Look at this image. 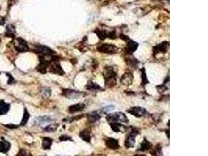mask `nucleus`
<instances>
[{"mask_svg": "<svg viewBox=\"0 0 208 156\" xmlns=\"http://www.w3.org/2000/svg\"><path fill=\"white\" fill-rule=\"evenodd\" d=\"M138 133H139L138 130H137L136 128L132 129L131 132L129 133L128 136L126 137L125 141V146L127 148H134L136 143V136H137V135L138 134Z\"/></svg>", "mask_w": 208, "mask_h": 156, "instance_id": "7ed1b4c3", "label": "nucleus"}, {"mask_svg": "<svg viewBox=\"0 0 208 156\" xmlns=\"http://www.w3.org/2000/svg\"><path fill=\"white\" fill-rule=\"evenodd\" d=\"M141 77H142V84H146L148 83V80H147V78H146V73H145V70L143 68L142 69Z\"/></svg>", "mask_w": 208, "mask_h": 156, "instance_id": "c756f323", "label": "nucleus"}, {"mask_svg": "<svg viewBox=\"0 0 208 156\" xmlns=\"http://www.w3.org/2000/svg\"><path fill=\"white\" fill-rule=\"evenodd\" d=\"M108 122L109 123H128L129 119L126 115L122 112H116V113L108 114L106 117Z\"/></svg>", "mask_w": 208, "mask_h": 156, "instance_id": "f03ea898", "label": "nucleus"}, {"mask_svg": "<svg viewBox=\"0 0 208 156\" xmlns=\"http://www.w3.org/2000/svg\"><path fill=\"white\" fill-rule=\"evenodd\" d=\"M100 118H101V115L96 112H93L88 115V120L91 123L97 122V121L99 120Z\"/></svg>", "mask_w": 208, "mask_h": 156, "instance_id": "5701e85b", "label": "nucleus"}, {"mask_svg": "<svg viewBox=\"0 0 208 156\" xmlns=\"http://www.w3.org/2000/svg\"><path fill=\"white\" fill-rule=\"evenodd\" d=\"M10 108V105L5 102L3 100H0V115H5L9 112Z\"/></svg>", "mask_w": 208, "mask_h": 156, "instance_id": "dca6fc26", "label": "nucleus"}, {"mask_svg": "<svg viewBox=\"0 0 208 156\" xmlns=\"http://www.w3.org/2000/svg\"><path fill=\"white\" fill-rule=\"evenodd\" d=\"M108 37H109L110 38H116V32H115V31H112V32L109 33V34L108 35Z\"/></svg>", "mask_w": 208, "mask_h": 156, "instance_id": "72a5a7b5", "label": "nucleus"}, {"mask_svg": "<svg viewBox=\"0 0 208 156\" xmlns=\"http://www.w3.org/2000/svg\"><path fill=\"white\" fill-rule=\"evenodd\" d=\"M98 50L100 52L105 54H115L118 52V48L114 45L102 44L98 47Z\"/></svg>", "mask_w": 208, "mask_h": 156, "instance_id": "39448f33", "label": "nucleus"}, {"mask_svg": "<svg viewBox=\"0 0 208 156\" xmlns=\"http://www.w3.org/2000/svg\"><path fill=\"white\" fill-rule=\"evenodd\" d=\"M0 9H1V6H0Z\"/></svg>", "mask_w": 208, "mask_h": 156, "instance_id": "ea45409f", "label": "nucleus"}, {"mask_svg": "<svg viewBox=\"0 0 208 156\" xmlns=\"http://www.w3.org/2000/svg\"><path fill=\"white\" fill-rule=\"evenodd\" d=\"M103 75H104L106 84L113 85L116 84V70H115L114 67H106L105 68H104V72H103Z\"/></svg>", "mask_w": 208, "mask_h": 156, "instance_id": "f257e3e1", "label": "nucleus"}, {"mask_svg": "<svg viewBox=\"0 0 208 156\" xmlns=\"http://www.w3.org/2000/svg\"><path fill=\"white\" fill-rule=\"evenodd\" d=\"M52 140L49 137H44L42 140V148L45 150L50 149L51 146H52Z\"/></svg>", "mask_w": 208, "mask_h": 156, "instance_id": "b1692460", "label": "nucleus"}, {"mask_svg": "<svg viewBox=\"0 0 208 156\" xmlns=\"http://www.w3.org/2000/svg\"><path fill=\"white\" fill-rule=\"evenodd\" d=\"M16 35V29L13 24H9L6 28V36L9 37H14Z\"/></svg>", "mask_w": 208, "mask_h": 156, "instance_id": "aec40b11", "label": "nucleus"}, {"mask_svg": "<svg viewBox=\"0 0 208 156\" xmlns=\"http://www.w3.org/2000/svg\"><path fill=\"white\" fill-rule=\"evenodd\" d=\"M115 109V107L113 106H106V107L103 108V109H101V112H103V113H108V112H111V111H112L113 109Z\"/></svg>", "mask_w": 208, "mask_h": 156, "instance_id": "7c9ffc66", "label": "nucleus"}, {"mask_svg": "<svg viewBox=\"0 0 208 156\" xmlns=\"http://www.w3.org/2000/svg\"><path fill=\"white\" fill-rule=\"evenodd\" d=\"M16 1H17V0H9V2H8V3H9V8H10V7L12 5H13V4H14L15 2H16Z\"/></svg>", "mask_w": 208, "mask_h": 156, "instance_id": "f704fd0d", "label": "nucleus"}, {"mask_svg": "<svg viewBox=\"0 0 208 156\" xmlns=\"http://www.w3.org/2000/svg\"><path fill=\"white\" fill-rule=\"evenodd\" d=\"M59 140H60L61 141H72L73 139H72L70 136H67V135H62V136H61L60 137H59Z\"/></svg>", "mask_w": 208, "mask_h": 156, "instance_id": "473e14b6", "label": "nucleus"}, {"mask_svg": "<svg viewBox=\"0 0 208 156\" xmlns=\"http://www.w3.org/2000/svg\"><path fill=\"white\" fill-rule=\"evenodd\" d=\"M0 43H1V39H0Z\"/></svg>", "mask_w": 208, "mask_h": 156, "instance_id": "58836bf2", "label": "nucleus"}, {"mask_svg": "<svg viewBox=\"0 0 208 156\" xmlns=\"http://www.w3.org/2000/svg\"><path fill=\"white\" fill-rule=\"evenodd\" d=\"M51 120H52V119H51L50 116H49V115H44V116L37 117V119H35V123L37 124H38V125L41 126L45 124H48Z\"/></svg>", "mask_w": 208, "mask_h": 156, "instance_id": "a211bd4d", "label": "nucleus"}, {"mask_svg": "<svg viewBox=\"0 0 208 156\" xmlns=\"http://www.w3.org/2000/svg\"><path fill=\"white\" fill-rule=\"evenodd\" d=\"M85 108V105L83 103H78V104H75L69 107V112L70 113H75V112H80L82 111Z\"/></svg>", "mask_w": 208, "mask_h": 156, "instance_id": "2eb2a0df", "label": "nucleus"}, {"mask_svg": "<svg viewBox=\"0 0 208 156\" xmlns=\"http://www.w3.org/2000/svg\"><path fill=\"white\" fill-rule=\"evenodd\" d=\"M11 145L8 141H0V152L2 153H6L10 150Z\"/></svg>", "mask_w": 208, "mask_h": 156, "instance_id": "f3484780", "label": "nucleus"}, {"mask_svg": "<svg viewBox=\"0 0 208 156\" xmlns=\"http://www.w3.org/2000/svg\"><path fill=\"white\" fill-rule=\"evenodd\" d=\"M151 153L153 156H163L162 148H161V145H157Z\"/></svg>", "mask_w": 208, "mask_h": 156, "instance_id": "4be33fe9", "label": "nucleus"}, {"mask_svg": "<svg viewBox=\"0 0 208 156\" xmlns=\"http://www.w3.org/2000/svg\"><path fill=\"white\" fill-rule=\"evenodd\" d=\"M14 47L18 52H25L29 51V46L28 43L20 37L15 39Z\"/></svg>", "mask_w": 208, "mask_h": 156, "instance_id": "20e7f679", "label": "nucleus"}, {"mask_svg": "<svg viewBox=\"0 0 208 156\" xmlns=\"http://www.w3.org/2000/svg\"><path fill=\"white\" fill-rule=\"evenodd\" d=\"M151 148V145L146 138H144V140L143 141L141 144H140V148H138V151H146L147 150H149Z\"/></svg>", "mask_w": 208, "mask_h": 156, "instance_id": "412c9836", "label": "nucleus"}, {"mask_svg": "<svg viewBox=\"0 0 208 156\" xmlns=\"http://www.w3.org/2000/svg\"><path fill=\"white\" fill-rule=\"evenodd\" d=\"M57 127H58V124H51V125L48 126V127H46L44 130H45V131H47V132H53V131H55V130H56Z\"/></svg>", "mask_w": 208, "mask_h": 156, "instance_id": "cd10ccee", "label": "nucleus"}, {"mask_svg": "<svg viewBox=\"0 0 208 156\" xmlns=\"http://www.w3.org/2000/svg\"><path fill=\"white\" fill-rule=\"evenodd\" d=\"M105 145L108 148H111V149H118L119 148V144L118 140L112 138V137H109L105 141Z\"/></svg>", "mask_w": 208, "mask_h": 156, "instance_id": "ddd939ff", "label": "nucleus"}, {"mask_svg": "<svg viewBox=\"0 0 208 156\" xmlns=\"http://www.w3.org/2000/svg\"><path fill=\"white\" fill-rule=\"evenodd\" d=\"M37 50L38 53L41 54L42 55H50L54 54V51L52 50V49H51L50 48L48 47V46H42V45L37 46Z\"/></svg>", "mask_w": 208, "mask_h": 156, "instance_id": "9d476101", "label": "nucleus"}, {"mask_svg": "<svg viewBox=\"0 0 208 156\" xmlns=\"http://www.w3.org/2000/svg\"><path fill=\"white\" fill-rule=\"evenodd\" d=\"M94 32L96 33L97 35L98 36V37H99L101 40H104V39H105L106 37H108V34L105 31H104V30L97 29V30H95Z\"/></svg>", "mask_w": 208, "mask_h": 156, "instance_id": "393cba45", "label": "nucleus"}, {"mask_svg": "<svg viewBox=\"0 0 208 156\" xmlns=\"http://www.w3.org/2000/svg\"><path fill=\"white\" fill-rule=\"evenodd\" d=\"M81 94V92H80L78 91H75V90H63V95H65V97L68 98H77L80 97Z\"/></svg>", "mask_w": 208, "mask_h": 156, "instance_id": "1a4fd4ad", "label": "nucleus"}, {"mask_svg": "<svg viewBox=\"0 0 208 156\" xmlns=\"http://www.w3.org/2000/svg\"><path fill=\"white\" fill-rule=\"evenodd\" d=\"M168 46L169 43L167 42V41H164V42L161 43L160 45L154 48V53H164L167 51V49H168Z\"/></svg>", "mask_w": 208, "mask_h": 156, "instance_id": "f8f14e48", "label": "nucleus"}, {"mask_svg": "<svg viewBox=\"0 0 208 156\" xmlns=\"http://www.w3.org/2000/svg\"><path fill=\"white\" fill-rule=\"evenodd\" d=\"M80 136L81 137L82 140H83L86 142H90L91 139V131L87 129H85L83 131L80 132Z\"/></svg>", "mask_w": 208, "mask_h": 156, "instance_id": "6ab92c4d", "label": "nucleus"}, {"mask_svg": "<svg viewBox=\"0 0 208 156\" xmlns=\"http://www.w3.org/2000/svg\"><path fill=\"white\" fill-rule=\"evenodd\" d=\"M29 118H30L29 112H28V111L27 110V109H24V112H23V119H22V121H21V124H20V126L26 125L27 123H28V119H29Z\"/></svg>", "mask_w": 208, "mask_h": 156, "instance_id": "bb28decb", "label": "nucleus"}, {"mask_svg": "<svg viewBox=\"0 0 208 156\" xmlns=\"http://www.w3.org/2000/svg\"><path fill=\"white\" fill-rule=\"evenodd\" d=\"M110 126L112 130L117 133H124L127 130L126 127L122 125L120 123H110Z\"/></svg>", "mask_w": 208, "mask_h": 156, "instance_id": "9b49d317", "label": "nucleus"}, {"mask_svg": "<svg viewBox=\"0 0 208 156\" xmlns=\"http://www.w3.org/2000/svg\"><path fill=\"white\" fill-rule=\"evenodd\" d=\"M133 80H134V75L132 74L131 72L127 71L122 75V76L121 77L120 81L122 85L129 86V85H130L133 83Z\"/></svg>", "mask_w": 208, "mask_h": 156, "instance_id": "6e6552de", "label": "nucleus"}, {"mask_svg": "<svg viewBox=\"0 0 208 156\" xmlns=\"http://www.w3.org/2000/svg\"><path fill=\"white\" fill-rule=\"evenodd\" d=\"M87 88L91 91H98V90H101V88L98 84L93 83V82H89L87 85Z\"/></svg>", "mask_w": 208, "mask_h": 156, "instance_id": "a878e982", "label": "nucleus"}, {"mask_svg": "<svg viewBox=\"0 0 208 156\" xmlns=\"http://www.w3.org/2000/svg\"><path fill=\"white\" fill-rule=\"evenodd\" d=\"M16 156H32L31 153L29 151L25 149H21L19 152H18L17 155Z\"/></svg>", "mask_w": 208, "mask_h": 156, "instance_id": "c85d7f7f", "label": "nucleus"}, {"mask_svg": "<svg viewBox=\"0 0 208 156\" xmlns=\"http://www.w3.org/2000/svg\"><path fill=\"white\" fill-rule=\"evenodd\" d=\"M53 63L51 66H49V70L51 73H56V74L62 75L64 73L63 70L61 67L60 64L59 63V60L58 59H52Z\"/></svg>", "mask_w": 208, "mask_h": 156, "instance_id": "423d86ee", "label": "nucleus"}, {"mask_svg": "<svg viewBox=\"0 0 208 156\" xmlns=\"http://www.w3.org/2000/svg\"><path fill=\"white\" fill-rule=\"evenodd\" d=\"M134 156H146L145 154H136V155Z\"/></svg>", "mask_w": 208, "mask_h": 156, "instance_id": "4c0bfd02", "label": "nucleus"}, {"mask_svg": "<svg viewBox=\"0 0 208 156\" xmlns=\"http://www.w3.org/2000/svg\"><path fill=\"white\" fill-rule=\"evenodd\" d=\"M42 94L44 97L49 98L51 95V89L49 88H45L42 90Z\"/></svg>", "mask_w": 208, "mask_h": 156, "instance_id": "2f4dec72", "label": "nucleus"}, {"mask_svg": "<svg viewBox=\"0 0 208 156\" xmlns=\"http://www.w3.org/2000/svg\"><path fill=\"white\" fill-rule=\"evenodd\" d=\"M6 127H10V129H16V127H18V126H16V125H7V126H6Z\"/></svg>", "mask_w": 208, "mask_h": 156, "instance_id": "e433bc0d", "label": "nucleus"}, {"mask_svg": "<svg viewBox=\"0 0 208 156\" xmlns=\"http://www.w3.org/2000/svg\"><path fill=\"white\" fill-rule=\"evenodd\" d=\"M5 24V18L4 17H0V25H3Z\"/></svg>", "mask_w": 208, "mask_h": 156, "instance_id": "c9c22d12", "label": "nucleus"}, {"mask_svg": "<svg viewBox=\"0 0 208 156\" xmlns=\"http://www.w3.org/2000/svg\"><path fill=\"white\" fill-rule=\"evenodd\" d=\"M127 42V47H126V51L128 52L129 54L133 53L134 52H135L137 50V47H138V44L135 41H132L130 39H128V41H126Z\"/></svg>", "mask_w": 208, "mask_h": 156, "instance_id": "4468645a", "label": "nucleus"}, {"mask_svg": "<svg viewBox=\"0 0 208 156\" xmlns=\"http://www.w3.org/2000/svg\"><path fill=\"white\" fill-rule=\"evenodd\" d=\"M127 112L136 117H142L146 114V110L142 107H134L128 109Z\"/></svg>", "mask_w": 208, "mask_h": 156, "instance_id": "0eeeda50", "label": "nucleus"}]
</instances>
